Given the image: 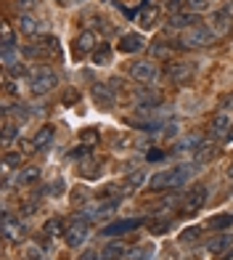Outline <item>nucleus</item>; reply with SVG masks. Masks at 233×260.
<instances>
[{"label": "nucleus", "mask_w": 233, "mask_h": 260, "mask_svg": "<svg viewBox=\"0 0 233 260\" xmlns=\"http://www.w3.org/2000/svg\"><path fill=\"white\" fill-rule=\"evenodd\" d=\"M74 3H83V0H74Z\"/></svg>", "instance_id": "864d4df0"}, {"label": "nucleus", "mask_w": 233, "mask_h": 260, "mask_svg": "<svg viewBox=\"0 0 233 260\" xmlns=\"http://www.w3.org/2000/svg\"><path fill=\"white\" fill-rule=\"evenodd\" d=\"M228 178L233 181V165H230V168H228Z\"/></svg>", "instance_id": "3c124183"}, {"label": "nucleus", "mask_w": 233, "mask_h": 260, "mask_svg": "<svg viewBox=\"0 0 233 260\" xmlns=\"http://www.w3.org/2000/svg\"><path fill=\"white\" fill-rule=\"evenodd\" d=\"M80 260H101V255L93 252V250H88V252H83V257H80Z\"/></svg>", "instance_id": "09e8293b"}, {"label": "nucleus", "mask_w": 233, "mask_h": 260, "mask_svg": "<svg viewBox=\"0 0 233 260\" xmlns=\"http://www.w3.org/2000/svg\"><path fill=\"white\" fill-rule=\"evenodd\" d=\"M199 234H202L199 226H188V229L180 234V244H193L196 239H199Z\"/></svg>", "instance_id": "f704fd0d"}, {"label": "nucleus", "mask_w": 233, "mask_h": 260, "mask_svg": "<svg viewBox=\"0 0 233 260\" xmlns=\"http://www.w3.org/2000/svg\"><path fill=\"white\" fill-rule=\"evenodd\" d=\"M101 141V133L96 127H85L83 133H80V144H85V146H96Z\"/></svg>", "instance_id": "473e14b6"}, {"label": "nucleus", "mask_w": 233, "mask_h": 260, "mask_svg": "<svg viewBox=\"0 0 233 260\" xmlns=\"http://www.w3.org/2000/svg\"><path fill=\"white\" fill-rule=\"evenodd\" d=\"M45 191H48L51 197H61V191H64V178H56L48 188H45Z\"/></svg>", "instance_id": "a19ab883"}, {"label": "nucleus", "mask_w": 233, "mask_h": 260, "mask_svg": "<svg viewBox=\"0 0 233 260\" xmlns=\"http://www.w3.org/2000/svg\"><path fill=\"white\" fill-rule=\"evenodd\" d=\"M127 260H133V257H127Z\"/></svg>", "instance_id": "5fc2aeb1"}, {"label": "nucleus", "mask_w": 233, "mask_h": 260, "mask_svg": "<svg viewBox=\"0 0 233 260\" xmlns=\"http://www.w3.org/2000/svg\"><path fill=\"white\" fill-rule=\"evenodd\" d=\"M88 236H90V231H88V220H83V218H72L69 220V226H66V231H64V242H66V247H83L85 242H88Z\"/></svg>", "instance_id": "20e7f679"}, {"label": "nucleus", "mask_w": 233, "mask_h": 260, "mask_svg": "<svg viewBox=\"0 0 233 260\" xmlns=\"http://www.w3.org/2000/svg\"><path fill=\"white\" fill-rule=\"evenodd\" d=\"M53 3H58V6H66V0H53Z\"/></svg>", "instance_id": "603ef678"}, {"label": "nucleus", "mask_w": 233, "mask_h": 260, "mask_svg": "<svg viewBox=\"0 0 233 260\" xmlns=\"http://www.w3.org/2000/svg\"><path fill=\"white\" fill-rule=\"evenodd\" d=\"M16 24H19V32H24V35H37L40 32V21L32 14H19Z\"/></svg>", "instance_id": "b1692460"}, {"label": "nucleus", "mask_w": 233, "mask_h": 260, "mask_svg": "<svg viewBox=\"0 0 233 260\" xmlns=\"http://www.w3.org/2000/svg\"><path fill=\"white\" fill-rule=\"evenodd\" d=\"M141 218H127V220H114L109 226L101 229V236H120V234H130L135 229H141Z\"/></svg>", "instance_id": "9b49d317"}, {"label": "nucleus", "mask_w": 233, "mask_h": 260, "mask_svg": "<svg viewBox=\"0 0 233 260\" xmlns=\"http://www.w3.org/2000/svg\"><path fill=\"white\" fill-rule=\"evenodd\" d=\"M230 247H233V234L220 231L217 236H212V239H209L207 250H209V255H212L215 260H223V257L230 255Z\"/></svg>", "instance_id": "0eeeda50"}, {"label": "nucleus", "mask_w": 233, "mask_h": 260, "mask_svg": "<svg viewBox=\"0 0 233 260\" xmlns=\"http://www.w3.org/2000/svg\"><path fill=\"white\" fill-rule=\"evenodd\" d=\"M98 48V40H96V32L93 29H83L74 40V58H85L93 56V51Z\"/></svg>", "instance_id": "1a4fd4ad"}, {"label": "nucleus", "mask_w": 233, "mask_h": 260, "mask_svg": "<svg viewBox=\"0 0 233 260\" xmlns=\"http://www.w3.org/2000/svg\"><path fill=\"white\" fill-rule=\"evenodd\" d=\"M151 53H154L157 58H167L170 48H165V43H162V40H154V43H151Z\"/></svg>", "instance_id": "58836bf2"}, {"label": "nucleus", "mask_w": 233, "mask_h": 260, "mask_svg": "<svg viewBox=\"0 0 233 260\" xmlns=\"http://www.w3.org/2000/svg\"><path fill=\"white\" fill-rule=\"evenodd\" d=\"M21 162H24V154H21V151H6L3 154V168L8 170V168H21Z\"/></svg>", "instance_id": "2f4dec72"}, {"label": "nucleus", "mask_w": 233, "mask_h": 260, "mask_svg": "<svg viewBox=\"0 0 233 260\" xmlns=\"http://www.w3.org/2000/svg\"><path fill=\"white\" fill-rule=\"evenodd\" d=\"M217 154V144H209V141H202L199 146H196V151H193V159H196V165H204L207 159H212Z\"/></svg>", "instance_id": "5701e85b"}, {"label": "nucleus", "mask_w": 233, "mask_h": 260, "mask_svg": "<svg viewBox=\"0 0 233 260\" xmlns=\"http://www.w3.org/2000/svg\"><path fill=\"white\" fill-rule=\"evenodd\" d=\"M40 45H43L45 51H51L53 56H61V43H58L56 35H43V38H40Z\"/></svg>", "instance_id": "7c9ffc66"}, {"label": "nucleus", "mask_w": 233, "mask_h": 260, "mask_svg": "<svg viewBox=\"0 0 233 260\" xmlns=\"http://www.w3.org/2000/svg\"><path fill=\"white\" fill-rule=\"evenodd\" d=\"M90 58H93V64H96V67L109 64V61H111V45H109V43H98V48L93 51Z\"/></svg>", "instance_id": "bb28decb"}, {"label": "nucleus", "mask_w": 233, "mask_h": 260, "mask_svg": "<svg viewBox=\"0 0 233 260\" xmlns=\"http://www.w3.org/2000/svg\"><path fill=\"white\" fill-rule=\"evenodd\" d=\"M122 53H138V51H143L146 48V40H143V35H138V32H125L122 38H120V45H116Z\"/></svg>", "instance_id": "2eb2a0df"}, {"label": "nucleus", "mask_w": 233, "mask_h": 260, "mask_svg": "<svg viewBox=\"0 0 233 260\" xmlns=\"http://www.w3.org/2000/svg\"><path fill=\"white\" fill-rule=\"evenodd\" d=\"M165 75L172 85H188V80L193 77V64L188 61H172L165 67Z\"/></svg>", "instance_id": "423d86ee"}, {"label": "nucleus", "mask_w": 233, "mask_h": 260, "mask_svg": "<svg viewBox=\"0 0 233 260\" xmlns=\"http://www.w3.org/2000/svg\"><path fill=\"white\" fill-rule=\"evenodd\" d=\"M172 223H175V218H167V215L154 218V220H148V234L151 236H165L172 229Z\"/></svg>", "instance_id": "4be33fe9"}, {"label": "nucleus", "mask_w": 233, "mask_h": 260, "mask_svg": "<svg viewBox=\"0 0 233 260\" xmlns=\"http://www.w3.org/2000/svg\"><path fill=\"white\" fill-rule=\"evenodd\" d=\"M170 27L172 29H191V27H202V19L199 14H193V11H180V14H172L170 16Z\"/></svg>", "instance_id": "4468645a"}, {"label": "nucleus", "mask_w": 233, "mask_h": 260, "mask_svg": "<svg viewBox=\"0 0 233 260\" xmlns=\"http://www.w3.org/2000/svg\"><path fill=\"white\" fill-rule=\"evenodd\" d=\"M130 77L141 85H151L157 77H159V69L151 58H141V61H133L130 64Z\"/></svg>", "instance_id": "39448f33"}, {"label": "nucleus", "mask_w": 233, "mask_h": 260, "mask_svg": "<svg viewBox=\"0 0 233 260\" xmlns=\"http://www.w3.org/2000/svg\"><path fill=\"white\" fill-rule=\"evenodd\" d=\"M212 0H185V11H193V14H202V11L209 8Z\"/></svg>", "instance_id": "c9c22d12"}, {"label": "nucleus", "mask_w": 233, "mask_h": 260, "mask_svg": "<svg viewBox=\"0 0 233 260\" xmlns=\"http://www.w3.org/2000/svg\"><path fill=\"white\" fill-rule=\"evenodd\" d=\"M90 96H93V101H96V106H101V109H114L116 106V96H114V88L111 85H93L90 88Z\"/></svg>", "instance_id": "9d476101"}, {"label": "nucleus", "mask_w": 233, "mask_h": 260, "mask_svg": "<svg viewBox=\"0 0 233 260\" xmlns=\"http://www.w3.org/2000/svg\"><path fill=\"white\" fill-rule=\"evenodd\" d=\"M27 77H29V88H32L34 96H45V93H51V90L58 85V77H56V72H53L51 67H45V64H40V67H32Z\"/></svg>", "instance_id": "f257e3e1"}, {"label": "nucleus", "mask_w": 233, "mask_h": 260, "mask_svg": "<svg viewBox=\"0 0 233 260\" xmlns=\"http://www.w3.org/2000/svg\"><path fill=\"white\" fill-rule=\"evenodd\" d=\"M3 48H16V38H14V29L8 24H3Z\"/></svg>", "instance_id": "4c0bfd02"}, {"label": "nucleus", "mask_w": 233, "mask_h": 260, "mask_svg": "<svg viewBox=\"0 0 233 260\" xmlns=\"http://www.w3.org/2000/svg\"><path fill=\"white\" fill-rule=\"evenodd\" d=\"M77 96H80V93H77L74 88H69V90H66V96H64V101H66V104H74Z\"/></svg>", "instance_id": "de8ad7c7"}, {"label": "nucleus", "mask_w": 233, "mask_h": 260, "mask_svg": "<svg viewBox=\"0 0 233 260\" xmlns=\"http://www.w3.org/2000/svg\"><path fill=\"white\" fill-rule=\"evenodd\" d=\"M125 242H109L106 247L101 250V260H114V257H120V255H125Z\"/></svg>", "instance_id": "c85d7f7f"}, {"label": "nucleus", "mask_w": 233, "mask_h": 260, "mask_svg": "<svg viewBox=\"0 0 233 260\" xmlns=\"http://www.w3.org/2000/svg\"><path fill=\"white\" fill-rule=\"evenodd\" d=\"M14 138H19V125H14L6 117V125H3V144H11Z\"/></svg>", "instance_id": "72a5a7b5"}, {"label": "nucleus", "mask_w": 233, "mask_h": 260, "mask_svg": "<svg viewBox=\"0 0 233 260\" xmlns=\"http://www.w3.org/2000/svg\"><path fill=\"white\" fill-rule=\"evenodd\" d=\"M230 127H233V117L228 112H217L212 117V122H209V136L212 138H228Z\"/></svg>", "instance_id": "f8f14e48"}, {"label": "nucleus", "mask_w": 233, "mask_h": 260, "mask_svg": "<svg viewBox=\"0 0 233 260\" xmlns=\"http://www.w3.org/2000/svg\"><path fill=\"white\" fill-rule=\"evenodd\" d=\"M88 197H90V191L85 186H77L74 191H72V205H80V202H88Z\"/></svg>", "instance_id": "e433bc0d"}, {"label": "nucleus", "mask_w": 233, "mask_h": 260, "mask_svg": "<svg viewBox=\"0 0 233 260\" xmlns=\"http://www.w3.org/2000/svg\"><path fill=\"white\" fill-rule=\"evenodd\" d=\"M34 6H37V0H16V11H19V14H29Z\"/></svg>", "instance_id": "79ce46f5"}, {"label": "nucleus", "mask_w": 233, "mask_h": 260, "mask_svg": "<svg viewBox=\"0 0 233 260\" xmlns=\"http://www.w3.org/2000/svg\"><path fill=\"white\" fill-rule=\"evenodd\" d=\"M66 226H69V220H64L61 215H53L43 223V234L45 236H61L66 231Z\"/></svg>", "instance_id": "412c9836"}, {"label": "nucleus", "mask_w": 233, "mask_h": 260, "mask_svg": "<svg viewBox=\"0 0 233 260\" xmlns=\"http://www.w3.org/2000/svg\"><path fill=\"white\" fill-rule=\"evenodd\" d=\"M207 197H209V188L204 186V183H196L191 191H188V197H185V202H183V212L185 215H191V212H196V210H202L204 207V202H207Z\"/></svg>", "instance_id": "6e6552de"}, {"label": "nucleus", "mask_w": 233, "mask_h": 260, "mask_svg": "<svg viewBox=\"0 0 233 260\" xmlns=\"http://www.w3.org/2000/svg\"><path fill=\"white\" fill-rule=\"evenodd\" d=\"M40 175H43V170L37 168V165H27V168H19L16 170L14 183L16 186H34V183L40 181Z\"/></svg>", "instance_id": "a211bd4d"}, {"label": "nucleus", "mask_w": 233, "mask_h": 260, "mask_svg": "<svg viewBox=\"0 0 233 260\" xmlns=\"http://www.w3.org/2000/svg\"><path fill=\"white\" fill-rule=\"evenodd\" d=\"M135 101H138V106H159L162 104V93L157 88L141 85V88H135Z\"/></svg>", "instance_id": "6ab92c4d"}, {"label": "nucleus", "mask_w": 233, "mask_h": 260, "mask_svg": "<svg viewBox=\"0 0 233 260\" xmlns=\"http://www.w3.org/2000/svg\"><path fill=\"white\" fill-rule=\"evenodd\" d=\"M143 181H146V170H133V173L125 178L122 194H127V191H135V188H141V186H143Z\"/></svg>", "instance_id": "a878e982"}, {"label": "nucleus", "mask_w": 233, "mask_h": 260, "mask_svg": "<svg viewBox=\"0 0 233 260\" xmlns=\"http://www.w3.org/2000/svg\"><path fill=\"white\" fill-rule=\"evenodd\" d=\"M215 40L217 38H215V32L209 27H191V29H185L180 35L178 48H209Z\"/></svg>", "instance_id": "f03ea898"}, {"label": "nucleus", "mask_w": 233, "mask_h": 260, "mask_svg": "<svg viewBox=\"0 0 233 260\" xmlns=\"http://www.w3.org/2000/svg\"><path fill=\"white\" fill-rule=\"evenodd\" d=\"M165 157H167V154H165V151H159V149H151L148 154H146L148 162H159V159H165Z\"/></svg>", "instance_id": "49530a36"}, {"label": "nucleus", "mask_w": 233, "mask_h": 260, "mask_svg": "<svg viewBox=\"0 0 233 260\" xmlns=\"http://www.w3.org/2000/svg\"><path fill=\"white\" fill-rule=\"evenodd\" d=\"M230 226H233V215H230V212H220V215H212V218L207 220V229L209 231H225Z\"/></svg>", "instance_id": "393cba45"}, {"label": "nucleus", "mask_w": 233, "mask_h": 260, "mask_svg": "<svg viewBox=\"0 0 233 260\" xmlns=\"http://www.w3.org/2000/svg\"><path fill=\"white\" fill-rule=\"evenodd\" d=\"M98 173H101V162H93L90 157L80 162V175L83 178H98Z\"/></svg>", "instance_id": "c756f323"}, {"label": "nucleus", "mask_w": 233, "mask_h": 260, "mask_svg": "<svg viewBox=\"0 0 233 260\" xmlns=\"http://www.w3.org/2000/svg\"><path fill=\"white\" fill-rule=\"evenodd\" d=\"M167 11H170V14H180V11H183V6H185V0H167Z\"/></svg>", "instance_id": "c03bdc74"}, {"label": "nucleus", "mask_w": 233, "mask_h": 260, "mask_svg": "<svg viewBox=\"0 0 233 260\" xmlns=\"http://www.w3.org/2000/svg\"><path fill=\"white\" fill-rule=\"evenodd\" d=\"M202 144V138L199 136H183L178 144L172 146V154H180V151H191V149H196Z\"/></svg>", "instance_id": "cd10ccee"}, {"label": "nucleus", "mask_w": 233, "mask_h": 260, "mask_svg": "<svg viewBox=\"0 0 233 260\" xmlns=\"http://www.w3.org/2000/svg\"><path fill=\"white\" fill-rule=\"evenodd\" d=\"M24 260H43V250H37V247H29V250H24V255H21Z\"/></svg>", "instance_id": "a18cd8bd"}, {"label": "nucleus", "mask_w": 233, "mask_h": 260, "mask_svg": "<svg viewBox=\"0 0 233 260\" xmlns=\"http://www.w3.org/2000/svg\"><path fill=\"white\" fill-rule=\"evenodd\" d=\"M69 157H72V159H80V157H83V159H88V157H90V146L80 144L77 149H72V154H69Z\"/></svg>", "instance_id": "37998d69"}, {"label": "nucleus", "mask_w": 233, "mask_h": 260, "mask_svg": "<svg viewBox=\"0 0 233 260\" xmlns=\"http://www.w3.org/2000/svg\"><path fill=\"white\" fill-rule=\"evenodd\" d=\"M24 56L40 58V56H45V48H43V45H24Z\"/></svg>", "instance_id": "ea45409f"}, {"label": "nucleus", "mask_w": 233, "mask_h": 260, "mask_svg": "<svg viewBox=\"0 0 233 260\" xmlns=\"http://www.w3.org/2000/svg\"><path fill=\"white\" fill-rule=\"evenodd\" d=\"M209 29L215 32V38L230 35V29H233V3H225V6H220L209 14Z\"/></svg>", "instance_id": "7ed1b4c3"}, {"label": "nucleus", "mask_w": 233, "mask_h": 260, "mask_svg": "<svg viewBox=\"0 0 233 260\" xmlns=\"http://www.w3.org/2000/svg\"><path fill=\"white\" fill-rule=\"evenodd\" d=\"M148 188H151V191H162V188H178V175H175V168H172V170H165V173H157L154 178L148 181Z\"/></svg>", "instance_id": "f3484780"}, {"label": "nucleus", "mask_w": 233, "mask_h": 260, "mask_svg": "<svg viewBox=\"0 0 233 260\" xmlns=\"http://www.w3.org/2000/svg\"><path fill=\"white\" fill-rule=\"evenodd\" d=\"M159 19V6L154 3V0H143L141 8H138V24H141L143 29H151L157 24Z\"/></svg>", "instance_id": "ddd939ff"}, {"label": "nucleus", "mask_w": 233, "mask_h": 260, "mask_svg": "<svg viewBox=\"0 0 233 260\" xmlns=\"http://www.w3.org/2000/svg\"><path fill=\"white\" fill-rule=\"evenodd\" d=\"M130 141H127V136H120V138H114V146H127Z\"/></svg>", "instance_id": "8fccbe9b"}, {"label": "nucleus", "mask_w": 233, "mask_h": 260, "mask_svg": "<svg viewBox=\"0 0 233 260\" xmlns=\"http://www.w3.org/2000/svg\"><path fill=\"white\" fill-rule=\"evenodd\" d=\"M53 136H56V127H53V125H43L37 133H34L32 144L37 146V151H43V149H48V146L53 144Z\"/></svg>", "instance_id": "aec40b11"}, {"label": "nucleus", "mask_w": 233, "mask_h": 260, "mask_svg": "<svg viewBox=\"0 0 233 260\" xmlns=\"http://www.w3.org/2000/svg\"><path fill=\"white\" fill-rule=\"evenodd\" d=\"M24 234H27V229L21 226L19 220H14L8 215V212H3V236L8 242H21L24 239Z\"/></svg>", "instance_id": "dca6fc26"}]
</instances>
